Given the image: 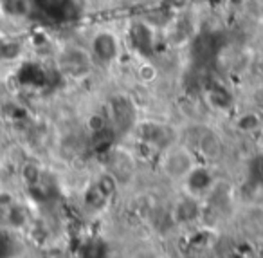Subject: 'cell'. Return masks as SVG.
<instances>
[{
    "instance_id": "6da1fadb",
    "label": "cell",
    "mask_w": 263,
    "mask_h": 258,
    "mask_svg": "<svg viewBox=\"0 0 263 258\" xmlns=\"http://www.w3.org/2000/svg\"><path fill=\"white\" fill-rule=\"evenodd\" d=\"M197 166V161H195V153L191 152L187 146L182 145H170L164 148L161 161V168L170 179H184L187 177L193 168Z\"/></svg>"
},
{
    "instance_id": "7a4b0ae2",
    "label": "cell",
    "mask_w": 263,
    "mask_h": 258,
    "mask_svg": "<svg viewBox=\"0 0 263 258\" xmlns=\"http://www.w3.org/2000/svg\"><path fill=\"white\" fill-rule=\"evenodd\" d=\"M90 56L99 63H112L121 55V42L112 31H99L90 40Z\"/></svg>"
},
{
    "instance_id": "3957f363",
    "label": "cell",
    "mask_w": 263,
    "mask_h": 258,
    "mask_svg": "<svg viewBox=\"0 0 263 258\" xmlns=\"http://www.w3.org/2000/svg\"><path fill=\"white\" fill-rule=\"evenodd\" d=\"M184 182H186V188L191 195L200 197L213 188V184H215V177H213V174L209 171V168L197 164V166L187 174V177L184 179Z\"/></svg>"
},
{
    "instance_id": "277c9868",
    "label": "cell",
    "mask_w": 263,
    "mask_h": 258,
    "mask_svg": "<svg viewBox=\"0 0 263 258\" xmlns=\"http://www.w3.org/2000/svg\"><path fill=\"white\" fill-rule=\"evenodd\" d=\"M130 38H132L134 47H136L137 53H141V55L148 56L154 51L155 37H154V29H152L148 24H144V22L134 24L130 29Z\"/></svg>"
},
{
    "instance_id": "5b68a950",
    "label": "cell",
    "mask_w": 263,
    "mask_h": 258,
    "mask_svg": "<svg viewBox=\"0 0 263 258\" xmlns=\"http://www.w3.org/2000/svg\"><path fill=\"white\" fill-rule=\"evenodd\" d=\"M92 62V56L90 53H85L81 49H76V47H70L67 49L65 53H62V63L65 65V69H72L76 71L78 67H87L88 63Z\"/></svg>"
},
{
    "instance_id": "8992f818",
    "label": "cell",
    "mask_w": 263,
    "mask_h": 258,
    "mask_svg": "<svg viewBox=\"0 0 263 258\" xmlns=\"http://www.w3.org/2000/svg\"><path fill=\"white\" fill-rule=\"evenodd\" d=\"M175 215L177 222H191L198 217V204H197V197L190 195L186 199H182L179 204L175 206Z\"/></svg>"
},
{
    "instance_id": "52a82bcc",
    "label": "cell",
    "mask_w": 263,
    "mask_h": 258,
    "mask_svg": "<svg viewBox=\"0 0 263 258\" xmlns=\"http://www.w3.org/2000/svg\"><path fill=\"white\" fill-rule=\"evenodd\" d=\"M259 125H261V117L254 112H243L236 119V128L241 132H254L256 128H259Z\"/></svg>"
},
{
    "instance_id": "ba28073f",
    "label": "cell",
    "mask_w": 263,
    "mask_h": 258,
    "mask_svg": "<svg viewBox=\"0 0 263 258\" xmlns=\"http://www.w3.org/2000/svg\"><path fill=\"white\" fill-rule=\"evenodd\" d=\"M198 146H200V150L208 157H216V153H218V150H220L218 139H216L215 135L211 134V132H205V134L202 135L200 143H198Z\"/></svg>"
},
{
    "instance_id": "9c48e42d",
    "label": "cell",
    "mask_w": 263,
    "mask_h": 258,
    "mask_svg": "<svg viewBox=\"0 0 263 258\" xmlns=\"http://www.w3.org/2000/svg\"><path fill=\"white\" fill-rule=\"evenodd\" d=\"M106 117L103 116V114H92L90 117H88V128H90V132L92 134H103V132L106 130Z\"/></svg>"
},
{
    "instance_id": "30bf717a",
    "label": "cell",
    "mask_w": 263,
    "mask_h": 258,
    "mask_svg": "<svg viewBox=\"0 0 263 258\" xmlns=\"http://www.w3.org/2000/svg\"><path fill=\"white\" fill-rule=\"evenodd\" d=\"M211 105L216 107V109H229L231 107V101H223V98H231L229 94H227L223 89H215V91H211Z\"/></svg>"
}]
</instances>
